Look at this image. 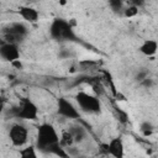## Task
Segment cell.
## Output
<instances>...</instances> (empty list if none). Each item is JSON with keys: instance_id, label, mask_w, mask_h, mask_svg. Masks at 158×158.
<instances>
[{"instance_id": "4", "label": "cell", "mask_w": 158, "mask_h": 158, "mask_svg": "<svg viewBox=\"0 0 158 158\" xmlns=\"http://www.w3.org/2000/svg\"><path fill=\"white\" fill-rule=\"evenodd\" d=\"M38 114V109L33 101L30 99H23L21 105L15 109V116L22 120H36Z\"/></svg>"}, {"instance_id": "13", "label": "cell", "mask_w": 158, "mask_h": 158, "mask_svg": "<svg viewBox=\"0 0 158 158\" xmlns=\"http://www.w3.org/2000/svg\"><path fill=\"white\" fill-rule=\"evenodd\" d=\"M74 142H75V141H74V137H73V135L70 133V131H65V132L62 133V137H60V139H59V144H60L62 147L68 148V147H70Z\"/></svg>"}, {"instance_id": "22", "label": "cell", "mask_w": 158, "mask_h": 158, "mask_svg": "<svg viewBox=\"0 0 158 158\" xmlns=\"http://www.w3.org/2000/svg\"><path fill=\"white\" fill-rule=\"evenodd\" d=\"M67 4V0H59V5H65Z\"/></svg>"}, {"instance_id": "21", "label": "cell", "mask_w": 158, "mask_h": 158, "mask_svg": "<svg viewBox=\"0 0 158 158\" xmlns=\"http://www.w3.org/2000/svg\"><path fill=\"white\" fill-rule=\"evenodd\" d=\"M142 84L146 85V86H151V85H152V80H151L149 78H146V79L142 80Z\"/></svg>"}, {"instance_id": "9", "label": "cell", "mask_w": 158, "mask_h": 158, "mask_svg": "<svg viewBox=\"0 0 158 158\" xmlns=\"http://www.w3.org/2000/svg\"><path fill=\"white\" fill-rule=\"evenodd\" d=\"M123 149H125L123 148V142L120 137H115L107 143L109 154H111L115 158H122L123 157Z\"/></svg>"}, {"instance_id": "14", "label": "cell", "mask_w": 158, "mask_h": 158, "mask_svg": "<svg viewBox=\"0 0 158 158\" xmlns=\"http://www.w3.org/2000/svg\"><path fill=\"white\" fill-rule=\"evenodd\" d=\"M19 156L21 158H36L37 157V153L35 151V147L33 146H30V147H26V148H22L20 152H19Z\"/></svg>"}, {"instance_id": "6", "label": "cell", "mask_w": 158, "mask_h": 158, "mask_svg": "<svg viewBox=\"0 0 158 158\" xmlns=\"http://www.w3.org/2000/svg\"><path fill=\"white\" fill-rule=\"evenodd\" d=\"M57 112L58 115L65 117V118H79L80 114L79 110L74 106L72 101H69L65 98H59L57 101Z\"/></svg>"}, {"instance_id": "3", "label": "cell", "mask_w": 158, "mask_h": 158, "mask_svg": "<svg viewBox=\"0 0 158 158\" xmlns=\"http://www.w3.org/2000/svg\"><path fill=\"white\" fill-rule=\"evenodd\" d=\"M75 100H77L79 107L83 111L89 112V114H98V112H100L101 105H100V101H99V99L96 96H94L91 94H88L85 91H79L75 95Z\"/></svg>"}, {"instance_id": "12", "label": "cell", "mask_w": 158, "mask_h": 158, "mask_svg": "<svg viewBox=\"0 0 158 158\" xmlns=\"http://www.w3.org/2000/svg\"><path fill=\"white\" fill-rule=\"evenodd\" d=\"M69 131H70V133L73 135L75 142H81V141H84V138L86 137V131H85V128H84L83 126H79V125L72 126V127L69 128Z\"/></svg>"}, {"instance_id": "15", "label": "cell", "mask_w": 158, "mask_h": 158, "mask_svg": "<svg viewBox=\"0 0 158 158\" xmlns=\"http://www.w3.org/2000/svg\"><path fill=\"white\" fill-rule=\"evenodd\" d=\"M109 6L115 14H118L123 11V0H109Z\"/></svg>"}, {"instance_id": "5", "label": "cell", "mask_w": 158, "mask_h": 158, "mask_svg": "<svg viewBox=\"0 0 158 158\" xmlns=\"http://www.w3.org/2000/svg\"><path fill=\"white\" fill-rule=\"evenodd\" d=\"M9 138L11 143L16 147H21L27 142L28 138V131L27 128L21 123H14L9 128Z\"/></svg>"}, {"instance_id": "17", "label": "cell", "mask_w": 158, "mask_h": 158, "mask_svg": "<svg viewBox=\"0 0 158 158\" xmlns=\"http://www.w3.org/2000/svg\"><path fill=\"white\" fill-rule=\"evenodd\" d=\"M137 14H138V7L135 6V5H130V6H127V7L123 9V15L126 17H133Z\"/></svg>"}, {"instance_id": "8", "label": "cell", "mask_w": 158, "mask_h": 158, "mask_svg": "<svg viewBox=\"0 0 158 158\" xmlns=\"http://www.w3.org/2000/svg\"><path fill=\"white\" fill-rule=\"evenodd\" d=\"M0 56L4 60L12 63L16 59H20V49L17 43L14 42H5L0 46Z\"/></svg>"}, {"instance_id": "7", "label": "cell", "mask_w": 158, "mask_h": 158, "mask_svg": "<svg viewBox=\"0 0 158 158\" xmlns=\"http://www.w3.org/2000/svg\"><path fill=\"white\" fill-rule=\"evenodd\" d=\"M28 30L23 23L20 22H15L11 23L6 30H5V35L7 38V42H14V43H19L23 40V37L27 35Z\"/></svg>"}, {"instance_id": "19", "label": "cell", "mask_w": 158, "mask_h": 158, "mask_svg": "<svg viewBox=\"0 0 158 158\" xmlns=\"http://www.w3.org/2000/svg\"><path fill=\"white\" fill-rule=\"evenodd\" d=\"M131 5H135V6H137L139 9L141 6L144 5V0H131Z\"/></svg>"}, {"instance_id": "1", "label": "cell", "mask_w": 158, "mask_h": 158, "mask_svg": "<svg viewBox=\"0 0 158 158\" xmlns=\"http://www.w3.org/2000/svg\"><path fill=\"white\" fill-rule=\"evenodd\" d=\"M59 136L56 128L51 123H41L37 130V142L36 146L41 151L49 152L52 147L59 143Z\"/></svg>"}, {"instance_id": "10", "label": "cell", "mask_w": 158, "mask_h": 158, "mask_svg": "<svg viewBox=\"0 0 158 158\" xmlns=\"http://www.w3.org/2000/svg\"><path fill=\"white\" fill-rule=\"evenodd\" d=\"M19 14L25 21L31 22V23H33L38 20V11L33 7H31V6H20L19 7Z\"/></svg>"}, {"instance_id": "16", "label": "cell", "mask_w": 158, "mask_h": 158, "mask_svg": "<svg viewBox=\"0 0 158 158\" xmlns=\"http://www.w3.org/2000/svg\"><path fill=\"white\" fill-rule=\"evenodd\" d=\"M139 130H141V132H142L144 136H149V135L153 132V125H152L149 121H143V122L139 125Z\"/></svg>"}, {"instance_id": "20", "label": "cell", "mask_w": 158, "mask_h": 158, "mask_svg": "<svg viewBox=\"0 0 158 158\" xmlns=\"http://www.w3.org/2000/svg\"><path fill=\"white\" fill-rule=\"evenodd\" d=\"M11 65H12V67H15V68H19V69H21V68H22V63H21V60H20V59L14 60V62L11 63Z\"/></svg>"}, {"instance_id": "2", "label": "cell", "mask_w": 158, "mask_h": 158, "mask_svg": "<svg viewBox=\"0 0 158 158\" xmlns=\"http://www.w3.org/2000/svg\"><path fill=\"white\" fill-rule=\"evenodd\" d=\"M49 35L54 41H77V35L70 22L64 19H54L49 25Z\"/></svg>"}, {"instance_id": "18", "label": "cell", "mask_w": 158, "mask_h": 158, "mask_svg": "<svg viewBox=\"0 0 158 158\" xmlns=\"http://www.w3.org/2000/svg\"><path fill=\"white\" fill-rule=\"evenodd\" d=\"M146 78H147V72H146V70L138 72V74H137V77H136V79H137L138 81H142V80L146 79Z\"/></svg>"}, {"instance_id": "11", "label": "cell", "mask_w": 158, "mask_h": 158, "mask_svg": "<svg viewBox=\"0 0 158 158\" xmlns=\"http://www.w3.org/2000/svg\"><path fill=\"white\" fill-rule=\"evenodd\" d=\"M158 49V42L154 40H144L143 43L139 46V52L147 57H152L156 54Z\"/></svg>"}]
</instances>
